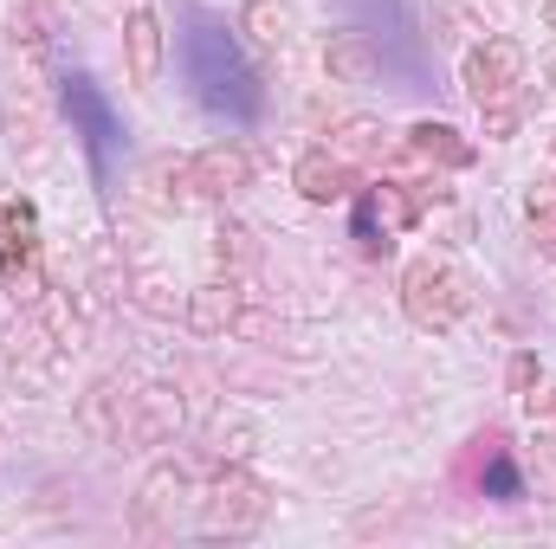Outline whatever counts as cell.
<instances>
[{
	"mask_svg": "<svg viewBox=\"0 0 556 549\" xmlns=\"http://www.w3.org/2000/svg\"><path fill=\"white\" fill-rule=\"evenodd\" d=\"M402 310H408V323H420V330H453L472 310V284H466V272L453 259L420 253V259H408V272H402Z\"/></svg>",
	"mask_w": 556,
	"mask_h": 549,
	"instance_id": "obj_1",
	"label": "cell"
},
{
	"mask_svg": "<svg viewBox=\"0 0 556 549\" xmlns=\"http://www.w3.org/2000/svg\"><path fill=\"white\" fill-rule=\"evenodd\" d=\"M273 518V491L247 472V465H220V478L207 485V498H201V524L214 531V537H247V531H260Z\"/></svg>",
	"mask_w": 556,
	"mask_h": 549,
	"instance_id": "obj_2",
	"label": "cell"
},
{
	"mask_svg": "<svg viewBox=\"0 0 556 549\" xmlns=\"http://www.w3.org/2000/svg\"><path fill=\"white\" fill-rule=\"evenodd\" d=\"M518 78H525V46H518V39H485V46H472L466 65H459V85H466V98H472L479 111L498 104V98H511Z\"/></svg>",
	"mask_w": 556,
	"mask_h": 549,
	"instance_id": "obj_3",
	"label": "cell"
},
{
	"mask_svg": "<svg viewBox=\"0 0 556 549\" xmlns=\"http://www.w3.org/2000/svg\"><path fill=\"white\" fill-rule=\"evenodd\" d=\"M188 498H194V478H188V465L162 459V465L142 478V491H137V505H130V518H137V531L162 537V531H175V518L188 511Z\"/></svg>",
	"mask_w": 556,
	"mask_h": 549,
	"instance_id": "obj_4",
	"label": "cell"
},
{
	"mask_svg": "<svg viewBox=\"0 0 556 549\" xmlns=\"http://www.w3.org/2000/svg\"><path fill=\"white\" fill-rule=\"evenodd\" d=\"M291 188H298L311 207H343V201H356L363 175H356V162H350V155H337V149H311V155H298Z\"/></svg>",
	"mask_w": 556,
	"mask_h": 549,
	"instance_id": "obj_5",
	"label": "cell"
},
{
	"mask_svg": "<svg viewBox=\"0 0 556 549\" xmlns=\"http://www.w3.org/2000/svg\"><path fill=\"white\" fill-rule=\"evenodd\" d=\"M188 175H194L201 201H227V194L253 188V149H247V142H207V149L188 162Z\"/></svg>",
	"mask_w": 556,
	"mask_h": 549,
	"instance_id": "obj_6",
	"label": "cell"
},
{
	"mask_svg": "<svg viewBox=\"0 0 556 549\" xmlns=\"http://www.w3.org/2000/svg\"><path fill=\"white\" fill-rule=\"evenodd\" d=\"M240 310H247V291H240V278H207V284H194L188 291V330L194 336H227L233 323H240Z\"/></svg>",
	"mask_w": 556,
	"mask_h": 549,
	"instance_id": "obj_7",
	"label": "cell"
},
{
	"mask_svg": "<svg viewBox=\"0 0 556 549\" xmlns=\"http://www.w3.org/2000/svg\"><path fill=\"white\" fill-rule=\"evenodd\" d=\"M162 59H168L162 13H155V7H130V20H124V65H130V85H137V91H149V85H155Z\"/></svg>",
	"mask_w": 556,
	"mask_h": 549,
	"instance_id": "obj_8",
	"label": "cell"
},
{
	"mask_svg": "<svg viewBox=\"0 0 556 549\" xmlns=\"http://www.w3.org/2000/svg\"><path fill=\"white\" fill-rule=\"evenodd\" d=\"M324 78L330 85H376L382 78V52H376V39L369 33H330L324 39Z\"/></svg>",
	"mask_w": 556,
	"mask_h": 549,
	"instance_id": "obj_9",
	"label": "cell"
},
{
	"mask_svg": "<svg viewBox=\"0 0 556 549\" xmlns=\"http://www.w3.org/2000/svg\"><path fill=\"white\" fill-rule=\"evenodd\" d=\"M175 433H181V395H175V388H142V395H130L124 439H137V446H168Z\"/></svg>",
	"mask_w": 556,
	"mask_h": 549,
	"instance_id": "obj_10",
	"label": "cell"
},
{
	"mask_svg": "<svg viewBox=\"0 0 556 549\" xmlns=\"http://www.w3.org/2000/svg\"><path fill=\"white\" fill-rule=\"evenodd\" d=\"M402 149L415 155L420 168H472V137H459L453 124H433V117H420V124H408L402 130Z\"/></svg>",
	"mask_w": 556,
	"mask_h": 549,
	"instance_id": "obj_11",
	"label": "cell"
},
{
	"mask_svg": "<svg viewBox=\"0 0 556 549\" xmlns=\"http://www.w3.org/2000/svg\"><path fill=\"white\" fill-rule=\"evenodd\" d=\"M39 259V214L33 201H0V272H20Z\"/></svg>",
	"mask_w": 556,
	"mask_h": 549,
	"instance_id": "obj_12",
	"label": "cell"
},
{
	"mask_svg": "<svg viewBox=\"0 0 556 549\" xmlns=\"http://www.w3.org/2000/svg\"><path fill=\"white\" fill-rule=\"evenodd\" d=\"M291 0H247L240 7V33L253 39V46H266V52H278L285 39H291Z\"/></svg>",
	"mask_w": 556,
	"mask_h": 549,
	"instance_id": "obj_13",
	"label": "cell"
},
{
	"mask_svg": "<svg viewBox=\"0 0 556 549\" xmlns=\"http://www.w3.org/2000/svg\"><path fill=\"white\" fill-rule=\"evenodd\" d=\"M214 259H220V272L227 278L253 272V266H260V233L240 227V220H220V227H214Z\"/></svg>",
	"mask_w": 556,
	"mask_h": 549,
	"instance_id": "obj_14",
	"label": "cell"
},
{
	"mask_svg": "<svg viewBox=\"0 0 556 549\" xmlns=\"http://www.w3.org/2000/svg\"><path fill=\"white\" fill-rule=\"evenodd\" d=\"M85 426L98 433V439H124V420H130V395H117V382H98L91 395H85Z\"/></svg>",
	"mask_w": 556,
	"mask_h": 549,
	"instance_id": "obj_15",
	"label": "cell"
},
{
	"mask_svg": "<svg viewBox=\"0 0 556 549\" xmlns=\"http://www.w3.org/2000/svg\"><path fill=\"white\" fill-rule=\"evenodd\" d=\"M207 439H214V459H220V465H247V452H253V446H260V426H253V420H247V413H214V433H207Z\"/></svg>",
	"mask_w": 556,
	"mask_h": 549,
	"instance_id": "obj_16",
	"label": "cell"
},
{
	"mask_svg": "<svg viewBox=\"0 0 556 549\" xmlns=\"http://www.w3.org/2000/svg\"><path fill=\"white\" fill-rule=\"evenodd\" d=\"M538 382H544V369H538V356H531V349H518V356H511V369H505V388H511V395L525 401V395H531Z\"/></svg>",
	"mask_w": 556,
	"mask_h": 549,
	"instance_id": "obj_17",
	"label": "cell"
},
{
	"mask_svg": "<svg viewBox=\"0 0 556 549\" xmlns=\"http://www.w3.org/2000/svg\"><path fill=\"white\" fill-rule=\"evenodd\" d=\"M389 130H376V124H350L343 137H337V155H369V149H382Z\"/></svg>",
	"mask_w": 556,
	"mask_h": 549,
	"instance_id": "obj_18",
	"label": "cell"
},
{
	"mask_svg": "<svg viewBox=\"0 0 556 549\" xmlns=\"http://www.w3.org/2000/svg\"><path fill=\"white\" fill-rule=\"evenodd\" d=\"M453 201V188H440V175L433 181H408V207H415V220L427 214V207H446Z\"/></svg>",
	"mask_w": 556,
	"mask_h": 549,
	"instance_id": "obj_19",
	"label": "cell"
},
{
	"mask_svg": "<svg viewBox=\"0 0 556 549\" xmlns=\"http://www.w3.org/2000/svg\"><path fill=\"white\" fill-rule=\"evenodd\" d=\"M511 130H518V104H511V98H498V104H485V137H511Z\"/></svg>",
	"mask_w": 556,
	"mask_h": 549,
	"instance_id": "obj_20",
	"label": "cell"
},
{
	"mask_svg": "<svg viewBox=\"0 0 556 549\" xmlns=\"http://www.w3.org/2000/svg\"><path fill=\"white\" fill-rule=\"evenodd\" d=\"M531 246H538L544 259H556V207H538V214H531Z\"/></svg>",
	"mask_w": 556,
	"mask_h": 549,
	"instance_id": "obj_21",
	"label": "cell"
},
{
	"mask_svg": "<svg viewBox=\"0 0 556 549\" xmlns=\"http://www.w3.org/2000/svg\"><path fill=\"white\" fill-rule=\"evenodd\" d=\"M525 413H531L538 426H556V388H544V382H538V388L525 395Z\"/></svg>",
	"mask_w": 556,
	"mask_h": 549,
	"instance_id": "obj_22",
	"label": "cell"
},
{
	"mask_svg": "<svg viewBox=\"0 0 556 549\" xmlns=\"http://www.w3.org/2000/svg\"><path fill=\"white\" fill-rule=\"evenodd\" d=\"M544 26H551V33H556V0H551V7H544Z\"/></svg>",
	"mask_w": 556,
	"mask_h": 549,
	"instance_id": "obj_23",
	"label": "cell"
},
{
	"mask_svg": "<svg viewBox=\"0 0 556 549\" xmlns=\"http://www.w3.org/2000/svg\"><path fill=\"white\" fill-rule=\"evenodd\" d=\"M551 149H556V137H551Z\"/></svg>",
	"mask_w": 556,
	"mask_h": 549,
	"instance_id": "obj_24",
	"label": "cell"
}]
</instances>
